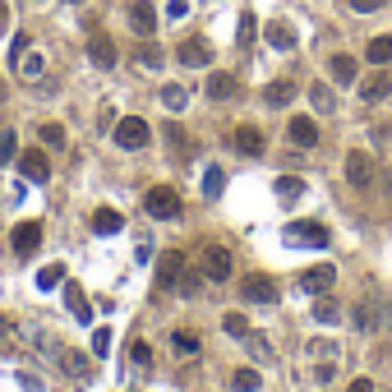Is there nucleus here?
Masks as SVG:
<instances>
[{"instance_id": "f257e3e1", "label": "nucleus", "mask_w": 392, "mask_h": 392, "mask_svg": "<svg viewBox=\"0 0 392 392\" xmlns=\"http://www.w3.org/2000/svg\"><path fill=\"white\" fill-rule=\"evenodd\" d=\"M143 208H148L152 222H171V217H180V194L171 185H152L148 194H143Z\"/></svg>"}, {"instance_id": "f03ea898", "label": "nucleus", "mask_w": 392, "mask_h": 392, "mask_svg": "<svg viewBox=\"0 0 392 392\" xmlns=\"http://www.w3.org/2000/svg\"><path fill=\"white\" fill-rule=\"evenodd\" d=\"M148 138H152L148 121H138V116H125V121H116V148L138 152V148H148Z\"/></svg>"}, {"instance_id": "7ed1b4c3", "label": "nucleus", "mask_w": 392, "mask_h": 392, "mask_svg": "<svg viewBox=\"0 0 392 392\" xmlns=\"http://www.w3.org/2000/svg\"><path fill=\"white\" fill-rule=\"evenodd\" d=\"M231 272H236L231 249L227 245H208V249H203V277H208V282H231Z\"/></svg>"}, {"instance_id": "20e7f679", "label": "nucleus", "mask_w": 392, "mask_h": 392, "mask_svg": "<svg viewBox=\"0 0 392 392\" xmlns=\"http://www.w3.org/2000/svg\"><path fill=\"white\" fill-rule=\"evenodd\" d=\"M231 148L240 152V157H263L268 138H263V130H258V125H236V130H231Z\"/></svg>"}, {"instance_id": "39448f33", "label": "nucleus", "mask_w": 392, "mask_h": 392, "mask_svg": "<svg viewBox=\"0 0 392 392\" xmlns=\"http://www.w3.org/2000/svg\"><path fill=\"white\" fill-rule=\"evenodd\" d=\"M240 291H245V300H249V305H272L277 296H282V291H277V282H272V277H263V272L245 277Z\"/></svg>"}, {"instance_id": "423d86ee", "label": "nucleus", "mask_w": 392, "mask_h": 392, "mask_svg": "<svg viewBox=\"0 0 392 392\" xmlns=\"http://www.w3.org/2000/svg\"><path fill=\"white\" fill-rule=\"evenodd\" d=\"M10 245H14L19 258H32L37 254V245H42V222H19L14 236H10Z\"/></svg>"}, {"instance_id": "0eeeda50", "label": "nucleus", "mask_w": 392, "mask_h": 392, "mask_svg": "<svg viewBox=\"0 0 392 392\" xmlns=\"http://www.w3.org/2000/svg\"><path fill=\"white\" fill-rule=\"evenodd\" d=\"M176 61L189 65V70H203V65L212 61V46L203 42V37H185V42L176 46Z\"/></svg>"}, {"instance_id": "6e6552de", "label": "nucleus", "mask_w": 392, "mask_h": 392, "mask_svg": "<svg viewBox=\"0 0 392 392\" xmlns=\"http://www.w3.org/2000/svg\"><path fill=\"white\" fill-rule=\"evenodd\" d=\"M180 272H185V254H162L157 258V291H171V287H180Z\"/></svg>"}, {"instance_id": "1a4fd4ad", "label": "nucleus", "mask_w": 392, "mask_h": 392, "mask_svg": "<svg viewBox=\"0 0 392 392\" xmlns=\"http://www.w3.org/2000/svg\"><path fill=\"white\" fill-rule=\"evenodd\" d=\"M388 92H392V74L383 70V65H378L374 74H364V79H360V102H383Z\"/></svg>"}, {"instance_id": "9d476101", "label": "nucleus", "mask_w": 392, "mask_h": 392, "mask_svg": "<svg viewBox=\"0 0 392 392\" xmlns=\"http://www.w3.org/2000/svg\"><path fill=\"white\" fill-rule=\"evenodd\" d=\"M88 61L97 70H111L116 65V42H111V32H92L88 37Z\"/></svg>"}, {"instance_id": "9b49d317", "label": "nucleus", "mask_w": 392, "mask_h": 392, "mask_svg": "<svg viewBox=\"0 0 392 392\" xmlns=\"http://www.w3.org/2000/svg\"><path fill=\"white\" fill-rule=\"evenodd\" d=\"M19 171H23L32 185H46V180H51V162H46V152H37V148H28L23 157H19Z\"/></svg>"}, {"instance_id": "f8f14e48", "label": "nucleus", "mask_w": 392, "mask_h": 392, "mask_svg": "<svg viewBox=\"0 0 392 392\" xmlns=\"http://www.w3.org/2000/svg\"><path fill=\"white\" fill-rule=\"evenodd\" d=\"M347 180L355 185V189H364V185L374 180V157H369V152H351L347 157Z\"/></svg>"}, {"instance_id": "ddd939ff", "label": "nucleus", "mask_w": 392, "mask_h": 392, "mask_svg": "<svg viewBox=\"0 0 392 392\" xmlns=\"http://www.w3.org/2000/svg\"><path fill=\"white\" fill-rule=\"evenodd\" d=\"M130 28H134L138 37H152V32H157V10H152L148 0H134V5H130Z\"/></svg>"}, {"instance_id": "4468645a", "label": "nucleus", "mask_w": 392, "mask_h": 392, "mask_svg": "<svg viewBox=\"0 0 392 392\" xmlns=\"http://www.w3.org/2000/svg\"><path fill=\"white\" fill-rule=\"evenodd\" d=\"M203 92H208L212 102H231V97L240 92V83H236V74H227V70H217V74H208Z\"/></svg>"}, {"instance_id": "2eb2a0df", "label": "nucleus", "mask_w": 392, "mask_h": 392, "mask_svg": "<svg viewBox=\"0 0 392 392\" xmlns=\"http://www.w3.org/2000/svg\"><path fill=\"white\" fill-rule=\"evenodd\" d=\"M61 291H65V309H70L79 323H92V305H88V296H83V287H79V282H65Z\"/></svg>"}, {"instance_id": "dca6fc26", "label": "nucleus", "mask_w": 392, "mask_h": 392, "mask_svg": "<svg viewBox=\"0 0 392 392\" xmlns=\"http://www.w3.org/2000/svg\"><path fill=\"white\" fill-rule=\"evenodd\" d=\"M287 240H305V245H314V249H323L328 245V227H318V222H291Z\"/></svg>"}, {"instance_id": "f3484780", "label": "nucleus", "mask_w": 392, "mask_h": 392, "mask_svg": "<svg viewBox=\"0 0 392 392\" xmlns=\"http://www.w3.org/2000/svg\"><path fill=\"white\" fill-rule=\"evenodd\" d=\"M332 282H337V268H332V263H323V268H309V272H300V287H305V291H314V296L332 291Z\"/></svg>"}, {"instance_id": "a211bd4d", "label": "nucleus", "mask_w": 392, "mask_h": 392, "mask_svg": "<svg viewBox=\"0 0 392 392\" xmlns=\"http://www.w3.org/2000/svg\"><path fill=\"white\" fill-rule=\"evenodd\" d=\"M287 134H291L296 148H314V143H318V125L309 121V116H296V121L287 125Z\"/></svg>"}, {"instance_id": "6ab92c4d", "label": "nucleus", "mask_w": 392, "mask_h": 392, "mask_svg": "<svg viewBox=\"0 0 392 392\" xmlns=\"http://www.w3.org/2000/svg\"><path fill=\"white\" fill-rule=\"evenodd\" d=\"M162 134H166V148L176 152V157H194V148H198V143L189 138V130H180V125H171V121H166V130H162Z\"/></svg>"}, {"instance_id": "aec40b11", "label": "nucleus", "mask_w": 392, "mask_h": 392, "mask_svg": "<svg viewBox=\"0 0 392 392\" xmlns=\"http://www.w3.org/2000/svg\"><path fill=\"white\" fill-rule=\"evenodd\" d=\"M263 37H268V46H277V51H291V46H296V28H291V23H282V19H277V23H268V28H263Z\"/></svg>"}, {"instance_id": "412c9836", "label": "nucleus", "mask_w": 392, "mask_h": 392, "mask_svg": "<svg viewBox=\"0 0 392 392\" xmlns=\"http://www.w3.org/2000/svg\"><path fill=\"white\" fill-rule=\"evenodd\" d=\"M121 227H125V217L116 208H97L92 212V231H97V236H116Z\"/></svg>"}, {"instance_id": "4be33fe9", "label": "nucleus", "mask_w": 392, "mask_h": 392, "mask_svg": "<svg viewBox=\"0 0 392 392\" xmlns=\"http://www.w3.org/2000/svg\"><path fill=\"white\" fill-rule=\"evenodd\" d=\"M328 74H332V83H355V56H332L328 61Z\"/></svg>"}, {"instance_id": "5701e85b", "label": "nucleus", "mask_w": 392, "mask_h": 392, "mask_svg": "<svg viewBox=\"0 0 392 392\" xmlns=\"http://www.w3.org/2000/svg\"><path fill=\"white\" fill-rule=\"evenodd\" d=\"M314 318L323 323V328H332V323H342V305H337V300L328 296V291H323V296L314 300Z\"/></svg>"}, {"instance_id": "b1692460", "label": "nucleus", "mask_w": 392, "mask_h": 392, "mask_svg": "<svg viewBox=\"0 0 392 392\" xmlns=\"http://www.w3.org/2000/svg\"><path fill=\"white\" fill-rule=\"evenodd\" d=\"M291 97H296V83H291V79H277V83L263 88V102H268V106H287Z\"/></svg>"}, {"instance_id": "393cba45", "label": "nucleus", "mask_w": 392, "mask_h": 392, "mask_svg": "<svg viewBox=\"0 0 392 392\" xmlns=\"http://www.w3.org/2000/svg\"><path fill=\"white\" fill-rule=\"evenodd\" d=\"M364 61L369 65H392V37H374L364 46Z\"/></svg>"}, {"instance_id": "a878e982", "label": "nucleus", "mask_w": 392, "mask_h": 392, "mask_svg": "<svg viewBox=\"0 0 392 392\" xmlns=\"http://www.w3.org/2000/svg\"><path fill=\"white\" fill-rule=\"evenodd\" d=\"M222 189H227V171L222 166H208L203 171V198H222Z\"/></svg>"}, {"instance_id": "bb28decb", "label": "nucleus", "mask_w": 392, "mask_h": 392, "mask_svg": "<svg viewBox=\"0 0 392 392\" xmlns=\"http://www.w3.org/2000/svg\"><path fill=\"white\" fill-rule=\"evenodd\" d=\"M157 102H162L166 111H185V102H189V92H185L180 83H166V88H162V97H157Z\"/></svg>"}, {"instance_id": "cd10ccee", "label": "nucleus", "mask_w": 392, "mask_h": 392, "mask_svg": "<svg viewBox=\"0 0 392 392\" xmlns=\"http://www.w3.org/2000/svg\"><path fill=\"white\" fill-rule=\"evenodd\" d=\"M14 65H19V74H23V79H42V70H46V61L37 56V51H23Z\"/></svg>"}, {"instance_id": "c85d7f7f", "label": "nucleus", "mask_w": 392, "mask_h": 392, "mask_svg": "<svg viewBox=\"0 0 392 392\" xmlns=\"http://www.w3.org/2000/svg\"><path fill=\"white\" fill-rule=\"evenodd\" d=\"M351 323H355L360 332H374V328H378V305H355Z\"/></svg>"}, {"instance_id": "c756f323", "label": "nucleus", "mask_w": 392, "mask_h": 392, "mask_svg": "<svg viewBox=\"0 0 392 392\" xmlns=\"http://www.w3.org/2000/svg\"><path fill=\"white\" fill-rule=\"evenodd\" d=\"M37 287H42V291H56V287H65V268H61V263H46V268L37 272Z\"/></svg>"}, {"instance_id": "7c9ffc66", "label": "nucleus", "mask_w": 392, "mask_h": 392, "mask_svg": "<svg viewBox=\"0 0 392 392\" xmlns=\"http://www.w3.org/2000/svg\"><path fill=\"white\" fill-rule=\"evenodd\" d=\"M134 61H138V65H148V70H157V65H162L166 56H162V46H152L148 37H143V46L134 51Z\"/></svg>"}, {"instance_id": "2f4dec72", "label": "nucleus", "mask_w": 392, "mask_h": 392, "mask_svg": "<svg viewBox=\"0 0 392 392\" xmlns=\"http://www.w3.org/2000/svg\"><path fill=\"white\" fill-rule=\"evenodd\" d=\"M231 383H236V392H258V388H263V378H258L254 369H236Z\"/></svg>"}, {"instance_id": "473e14b6", "label": "nucleus", "mask_w": 392, "mask_h": 392, "mask_svg": "<svg viewBox=\"0 0 392 392\" xmlns=\"http://www.w3.org/2000/svg\"><path fill=\"white\" fill-rule=\"evenodd\" d=\"M309 102H314L318 111H332V106H337V97H332L328 83H314V88H309Z\"/></svg>"}, {"instance_id": "72a5a7b5", "label": "nucleus", "mask_w": 392, "mask_h": 392, "mask_svg": "<svg viewBox=\"0 0 392 392\" xmlns=\"http://www.w3.org/2000/svg\"><path fill=\"white\" fill-rule=\"evenodd\" d=\"M14 152H19L14 130H0V166H5V162H14Z\"/></svg>"}, {"instance_id": "f704fd0d", "label": "nucleus", "mask_w": 392, "mask_h": 392, "mask_svg": "<svg viewBox=\"0 0 392 392\" xmlns=\"http://www.w3.org/2000/svg\"><path fill=\"white\" fill-rule=\"evenodd\" d=\"M37 134H42L46 148H65V125H42Z\"/></svg>"}, {"instance_id": "c9c22d12", "label": "nucleus", "mask_w": 392, "mask_h": 392, "mask_svg": "<svg viewBox=\"0 0 392 392\" xmlns=\"http://www.w3.org/2000/svg\"><path fill=\"white\" fill-rule=\"evenodd\" d=\"M61 364H65V369H70V374H79V378L88 374V360H83L79 351H61Z\"/></svg>"}, {"instance_id": "e433bc0d", "label": "nucleus", "mask_w": 392, "mask_h": 392, "mask_svg": "<svg viewBox=\"0 0 392 392\" xmlns=\"http://www.w3.org/2000/svg\"><path fill=\"white\" fill-rule=\"evenodd\" d=\"M277 194H282V198H300V194H305V185L296 180V176H282V180H277Z\"/></svg>"}, {"instance_id": "4c0bfd02", "label": "nucleus", "mask_w": 392, "mask_h": 392, "mask_svg": "<svg viewBox=\"0 0 392 392\" xmlns=\"http://www.w3.org/2000/svg\"><path fill=\"white\" fill-rule=\"evenodd\" d=\"M222 328H227L231 337H249V323H245V314H227V318H222Z\"/></svg>"}, {"instance_id": "58836bf2", "label": "nucleus", "mask_w": 392, "mask_h": 392, "mask_svg": "<svg viewBox=\"0 0 392 392\" xmlns=\"http://www.w3.org/2000/svg\"><path fill=\"white\" fill-rule=\"evenodd\" d=\"M106 351H111V328H97V332H92V355L102 360Z\"/></svg>"}, {"instance_id": "ea45409f", "label": "nucleus", "mask_w": 392, "mask_h": 392, "mask_svg": "<svg viewBox=\"0 0 392 392\" xmlns=\"http://www.w3.org/2000/svg\"><path fill=\"white\" fill-rule=\"evenodd\" d=\"M236 42H240V46H249V42H254V14H240V28H236Z\"/></svg>"}, {"instance_id": "a19ab883", "label": "nucleus", "mask_w": 392, "mask_h": 392, "mask_svg": "<svg viewBox=\"0 0 392 392\" xmlns=\"http://www.w3.org/2000/svg\"><path fill=\"white\" fill-rule=\"evenodd\" d=\"M171 342H176V351H185V355H194V351H198V337H194V332H176Z\"/></svg>"}, {"instance_id": "79ce46f5", "label": "nucleus", "mask_w": 392, "mask_h": 392, "mask_svg": "<svg viewBox=\"0 0 392 392\" xmlns=\"http://www.w3.org/2000/svg\"><path fill=\"white\" fill-rule=\"evenodd\" d=\"M130 355H134V364H143V369L152 364V351H148V342H130Z\"/></svg>"}, {"instance_id": "37998d69", "label": "nucleus", "mask_w": 392, "mask_h": 392, "mask_svg": "<svg viewBox=\"0 0 392 392\" xmlns=\"http://www.w3.org/2000/svg\"><path fill=\"white\" fill-rule=\"evenodd\" d=\"M383 5H388V0H351L355 14H374V10H383Z\"/></svg>"}, {"instance_id": "c03bdc74", "label": "nucleus", "mask_w": 392, "mask_h": 392, "mask_svg": "<svg viewBox=\"0 0 392 392\" xmlns=\"http://www.w3.org/2000/svg\"><path fill=\"white\" fill-rule=\"evenodd\" d=\"M198 282H203V277H194V272L185 277V272H180V296H198Z\"/></svg>"}, {"instance_id": "a18cd8bd", "label": "nucleus", "mask_w": 392, "mask_h": 392, "mask_svg": "<svg viewBox=\"0 0 392 392\" xmlns=\"http://www.w3.org/2000/svg\"><path fill=\"white\" fill-rule=\"evenodd\" d=\"M309 355H323V360H332V355H337V347H332V342H314V347H309Z\"/></svg>"}, {"instance_id": "49530a36", "label": "nucleus", "mask_w": 392, "mask_h": 392, "mask_svg": "<svg viewBox=\"0 0 392 392\" xmlns=\"http://www.w3.org/2000/svg\"><path fill=\"white\" fill-rule=\"evenodd\" d=\"M347 392H374V378H351Z\"/></svg>"}, {"instance_id": "de8ad7c7", "label": "nucleus", "mask_w": 392, "mask_h": 392, "mask_svg": "<svg viewBox=\"0 0 392 392\" xmlns=\"http://www.w3.org/2000/svg\"><path fill=\"white\" fill-rule=\"evenodd\" d=\"M185 10H189L185 0H171V5H166V14H171V19H185Z\"/></svg>"}, {"instance_id": "09e8293b", "label": "nucleus", "mask_w": 392, "mask_h": 392, "mask_svg": "<svg viewBox=\"0 0 392 392\" xmlns=\"http://www.w3.org/2000/svg\"><path fill=\"white\" fill-rule=\"evenodd\" d=\"M5 23H10V5L0 0V28H5Z\"/></svg>"}, {"instance_id": "8fccbe9b", "label": "nucleus", "mask_w": 392, "mask_h": 392, "mask_svg": "<svg viewBox=\"0 0 392 392\" xmlns=\"http://www.w3.org/2000/svg\"><path fill=\"white\" fill-rule=\"evenodd\" d=\"M0 102H5V79H0Z\"/></svg>"}, {"instance_id": "3c124183", "label": "nucleus", "mask_w": 392, "mask_h": 392, "mask_svg": "<svg viewBox=\"0 0 392 392\" xmlns=\"http://www.w3.org/2000/svg\"><path fill=\"white\" fill-rule=\"evenodd\" d=\"M74 5H79V0H74Z\"/></svg>"}]
</instances>
